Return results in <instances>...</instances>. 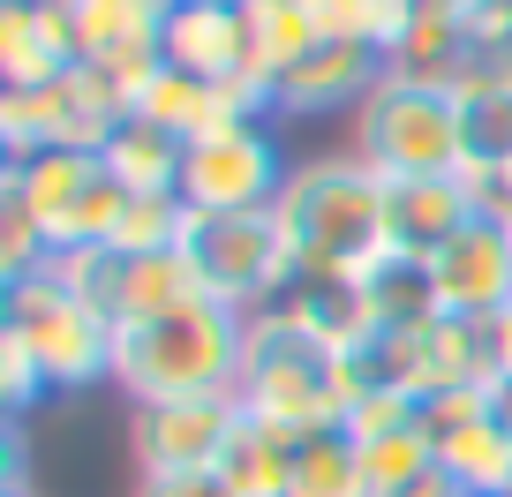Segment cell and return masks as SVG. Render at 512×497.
<instances>
[{
	"label": "cell",
	"mask_w": 512,
	"mask_h": 497,
	"mask_svg": "<svg viewBox=\"0 0 512 497\" xmlns=\"http://www.w3.org/2000/svg\"><path fill=\"white\" fill-rule=\"evenodd\" d=\"M279 234H287V257H294V279H317V272H339V279H362L369 264L392 249V189L369 159L354 151H324V159H302L287 174L272 204Z\"/></svg>",
	"instance_id": "6da1fadb"
},
{
	"label": "cell",
	"mask_w": 512,
	"mask_h": 497,
	"mask_svg": "<svg viewBox=\"0 0 512 497\" xmlns=\"http://www.w3.org/2000/svg\"><path fill=\"white\" fill-rule=\"evenodd\" d=\"M241 347H249V317L211 302V294H189L181 309L121 324V339H113V392L128 407L241 392Z\"/></svg>",
	"instance_id": "7a4b0ae2"
},
{
	"label": "cell",
	"mask_w": 512,
	"mask_h": 497,
	"mask_svg": "<svg viewBox=\"0 0 512 497\" xmlns=\"http://www.w3.org/2000/svg\"><path fill=\"white\" fill-rule=\"evenodd\" d=\"M241 407L256 422H279L294 437H324L347 422V385L339 362L324 347H309L287 324V309H256L249 317V347H241Z\"/></svg>",
	"instance_id": "3957f363"
},
{
	"label": "cell",
	"mask_w": 512,
	"mask_h": 497,
	"mask_svg": "<svg viewBox=\"0 0 512 497\" xmlns=\"http://www.w3.org/2000/svg\"><path fill=\"white\" fill-rule=\"evenodd\" d=\"M354 159H369L384 181H437L460 174V98L445 83H422L384 68V83L354 113Z\"/></svg>",
	"instance_id": "277c9868"
},
{
	"label": "cell",
	"mask_w": 512,
	"mask_h": 497,
	"mask_svg": "<svg viewBox=\"0 0 512 497\" xmlns=\"http://www.w3.org/2000/svg\"><path fill=\"white\" fill-rule=\"evenodd\" d=\"M0 294H8V302H0V324L38 354L53 392H106L113 385V339L121 332H113V317H98L76 287H61V279L38 264L31 279H8Z\"/></svg>",
	"instance_id": "5b68a950"
},
{
	"label": "cell",
	"mask_w": 512,
	"mask_h": 497,
	"mask_svg": "<svg viewBox=\"0 0 512 497\" xmlns=\"http://www.w3.org/2000/svg\"><path fill=\"white\" fill-rule=\"evenodd\" d=\"M287 174H294V159L279 144V121H219V129L181 144V204L204 211V219L272 211Z\"/></svg>",
	"instance_id": "8992f818"
},
{
	"label": "cell",
	"mask_w": 512,
	"mask_h": 497,
	"mask_svg": "<svg viewBox=\"0 0 512 497\" xmlns=\"http://www.w3.org/2000/svg\"><path fill=\"white\" fill-rule=\"evenodd\" d=\"M181 257L196 264V287L211 302L241 309H272L279 294L294 287V257H287V234H279L272 211H234V219H204L189 211V234H181Z\"/></svg>",
	"instance_id": "52a82bcc"
},
{
	"label": "cell",
	"mask_w": 512,
	"mask_h": 497,
	"mask_svg": "<svg viewBox=\"0 0 512 497\" xmlns=\"http://www.w3.org/2000/svg\"><path fill=\"white\" fill-rule=\"evenodd\" d=\"M241 392H204V400L128 407V467L136 475H181V467H219L241 430Z\"/></svg>",
	"instance_id": "ba28073f"
},
{
	"label": "cell",
	"mask_w": 512,
	"mask_h": 497,
	"mask_svg": "<svg viewBox=\"0 0 512 497\" xmlns=\"http://www.w3.org/2000/svg\"><path fill=\"white\" fill-rule=\"evenodd\" d=\"M422 430H430L437 467H445L452 490L512 497V437L497 430L490 392H437V400H422Z\"/></svg>",
	"instance_id": "9c48e42d"
},
{
	"label": "cell",
	"mask_w": 512,
	"mask_h": 497,
	"mask_svg": "<svg viewBox=\"0 0 512 497\" xmlns=\"http://www.w3.org/2000/svg\"><path fill=\"white\" fill-rule=\"evenodd\" d=\"M384 83V53L362 38H317L294 68L272 83V121H332V113H362V98Z\"/></svg>",
	"instance_id": "30bf717a"
},
{
	"label": "cell",
	"mask_w": 512,
	"mask_h": 497,
	"mask_svg": "<svg viewBox=\"0 0 512 497\" xmlns=\"http://www.w3.org/2000/svg\"><path fill=\"white\" fill-rule=\"evenodd\" d=\"M430 287H437V317H475V324L505 317V302H512L505 219H467L445 249H430Z\"/></svg>",
	"instance_id": "8fae6325"
},
{
	"label": "cell",
	"mask_w": 512,
	"mask_h": 497,
	"mask_svg": "<svg viewBox=\"0 0 512 497\" xmlns=\"http://www.w3.org/2000/svg\"><path fill=\"white\" fill-rule=\"evenodd\" d=\"M166 68L196 83H226V76H256V53H249V8L241 0H174L159 38Z\"/></svg>",
	"instance_id": "7c38bea8"
},
{
	"label": "cell",
	"mask_w": 512,
	"mask_h": 497,
	"mask_svg": "<svg viewBox=\"0 0 512 497\" xmlns=\"http://www.w3.org/2000/svg\"><path fill=\"white\" fill-rule=\"evenodd\" d=\"M76 61L68 0H0V91H46Z\"/></svg>",
	"instance_id": "4fadbf2b"
},
{
	"label": "cell",
	"mask_w": 512,
	"mask_h": 497,
	"mask_svg": "<svg viewBox=\"0 0 512 497\" xmlns=\"http://www.w3.org/2000/svg\"><path fill=\"white\" fill-rule=\"evenodd\" d=\"M98 174H106L98 151H31V159H0V189L46 226V241H61V226L76 219V204L98 189Z\"/></svg>",
	"instance_id": "5bb4252c"
},
{
	"label": "cell",
	"mask_w": 512,
	"mask_h": 497,
	"mask_svg": "<svg viewBox=\"0 0 512 497\" xmlns=\"http://www.w3.org/2000/svg\"><path fill=\"white\" fill-rule=\"evenodd\" d=\"M279 309H287V324L309 339V347H324L339 362V354H354L369 332H384L377 309H369L362 279H339V272H317V279H294L287 294H279Z\"/></svg>",
	"instance_id": "9a60e30c"
},
{
	"label": "cell",
	"mask_w": 512,
	"mask_h": 497,
	"mask_svg": "<svg viewBox=\"0 0 512 497\" xmlns=\"http://www.w3.org/2000/svg\"><path fill=\"white\" fill-rule=\"evenodd\" d=\"M505 354H497V332L475 317H430L422 324V400L437 392H490Z\"/></svg>",
	"instance_id": "2e32d148"
},
{
	"label": "cell",
	"mask_w": 512,
	"mask_h": 497,
	"mask_svg": "<svg viewBox=\"0 0 512 497\" xmlns=\"http://www.w3.org/2000/svg\"><path fill=\"white\" fill-rule=\"evenodd\" d=\"M174 0H68L83 61H121V53H159Z\"/></svg>",
	"instance_id": "e0dca14e"
},
{
	"label": "cell",
	"mask_w": 512,
	"mask_h": 497,
	"mask_svg": "<svg viewBox=\"0 0 512 497\" xmlns=\"http://www.w3.org/2000/svg\"><path fill=\"white\" fill-rule=\"evenodd\" d=\"M384 189H392V249H415V257L445 249V241L475 219L460 174H437V181H384Z\"/></svg>",
	"instance_id": "ac0fdd59"
},
{
	"label": "cell",
	"mask_w": 512,
	"mask_h": 497,
	"mask_svg": "<svg viewBox=\"0 0 512 497\" xmlns=\"http://www.w3.org/2000/svg\"><path fill=\"white\" fill-rule=\"evenodd\" d=\"M452 98H460V174H512V83L467 76Z\"/></svg>",
	"instance_id": "d6986e66"
},
{
	"label": "cell",
	"mask_w": 512,
	"mask_h": 497,
	"mask_svg": "<svg viewBox=\"0 0 512 497\" xmlns=\"http://www.w3.org/2000/svg\"><path fill=\"white\" fill-rule=\"evenodd\" d=\"M98 159H106V174L121 181L128 196H181V136L151 129V121H136V113L106 136Z\"/></svg>",
	"instance_id": "ffe728a7"
},
{
	"label": "cell",
	"mask_w": 512,
	"mask_h": 497,
	"mask_svg": "<svg viewBox=\"0 0 512 497\" xmlns=\"http://www.w3.org/2000/svg\"><path fill=\"white\" fill-rule=\"evenodd\" d=\"M294 452H302V437H294V430H279V422H256V415H241V430H234V445H226L219 475L234 482V497H287Z\"/></svg>",
	"instance_id": "44dd1931"
},
{
	"label": "cell",
	"mask_w": 512,
	"mask_h": 497,
	"mask_svg": "<svg viewBox=\"0 0 512 497\" xmlns=\"http://www.w3.org/2000/svg\"><path fill=\"white\" fill-rule=\"evenodd\" d=\"M362 294H369V309H377V324H430L437 317L430 257H415V249H384L362 272Z\"/></svg>",
	"instance_id": "7402d4cb"
},
{
	"label": "cell",
	"mask_w": 512,
	"mask_h": 497,
	"mask_svg": "<svg viewBox=\"0 0 512 497\" xmlns=\"http://www.w3.org/2000/svg\"><path fill=\"white\" fill-rule=\"evenodd\" d=\"M136 121H151V129H166V136H204V129H219L226 121V106H219V83H196V76H181V68H159V76L144 83V98H136Z\"/></svg>",
	"instance_id": "603a6c76"
},
{
	"label": "cell",
	"mask_w": 512,
	"mask_h": 497,
	"mask_svg": "<svg viewBox=\"0 0 512 497\" xmlns=\"http://www.w3.org/2000/svg\"><path fill=\"white\" fill-rule=\"evenodd\" d=\"M241 8H249V53H256V76L264 83H279V68H294L324 38L309 0H241Z\"/></svg>",
	"instance_id": "cb8c5ba5"
},
{
	"label": "cell",
	"mask_w": 512,
	"mask_h": 497,
	"mask_svg": "<svg viewBox=\"0 0 512 497\" xmlns=\"http://www.w3.org/2000/svg\"><path fill=\"white\" fill-rule=\"evenodd\" d=\"M354 452H362L369 497H407V490H422V482L437 475V445H430V430H422V415L407 422V430H384V437H369V445H354Z\"/></svg>",
	"instance_id": "d4e9b609"
},
{
	"label": "cell",
	"mask_w": 512,
	"mask_h": 497,
	"mask_svg": "<svg viewBox=\"0 0 512 497\" xmlns=\"http://www.w3.org/2000/svg\"><path fill=\"white\" fill-rule=\"evenodd\" d=\"M287 497H369L354 437H347V430L302 437V452H294V475H287Z\"/></svg>",
	"instance_id": "484cf974"
},
{
	"label": "cell",
	"mask_w": 512,
	"mask_h": 497,
	"mask_svg": "<svg viewBox=\"0 0 512 497\" xmlns=\"http://www.w3.org/2000/svg\"><path fill=\"white\" fill-rule=\"evenodd\" d=\"M309 16H317L324 38H362V46L392 53V38L415 16V0H309Z\"/></svg>",
	"instance_id": "4316f807"
},
{
	"label": "cell",
	"mask_w": 512,
	"mask_h": 497,
	"mask_svg": "<svg viewBox=\"0 0 512 497\" xmlns=\"http://www.w3.org/2000/svg\"><path fill=\"white\" fill-rule=\"evenodd\" d=\"M181 234H189V204H181V196H128V211H121L106 249H121V257H159V249H181Z\"/></svg>",
	"instance_id": "83f0119b"
},
{
	"label": "cell",
	"mask_w": 512,
	"mask_h": 497,
	"mask_svg": "<svg viewBox=\"0 0 512 497\" xmlns=\"http://www.w3.org/2000/svg\"><path fill=\"white\" fill-rule=\"evenodd\" d=\"M46 392L53 385H46V369H38V354L0 324V407H8V422H31L46 407Z\"/></svg>",
	"instance_id": "f1b7e54d"
},
{
	"label": "cell",
	"mask_w": 512,
	"mask_h": 497,
	"mask_svg": "<svg viewBox=\"0 0 512 497\" xmlns=\"http://www.w3.org/2000/svg\"><path fill=\"white\" fill-rule=\"evenodd\" d=\"M415 415H422V400H407V392H354L339 430H347L354 445H369V437H384V430H407Z\"/></svg>",
	"instance_id": "f546056e"
},
{
	"label": "cell",
	"mask_w": 512,
	"mask_h": 497,
	"mask_svg": "<svg viewBox=\"0 0 512 497\" xmlns=\"http://www.w3.org/2000/svg\"><path fill=\"white\" fill-rule=\"evenodd\" d=\"M136 497H234L219 467H181V475H136Z\"/></svg>",
	"instance_id": "4dcf8cb0"
},
{
	"label": "cell",
	"mask_w": 512,
	"mask_h": 497,
	"mask_svg": "<svg viewBox=\"0 0 512 497\" xmlns=\"http://www.w3.org/2000/svg\"><path fill=\"white\" fill-rule=\"evenodd\" d=\"M490 415H497V430L512 437V369H497V385H490Z\"/></svg>",
	"instance_id": "1f68e13d"
},
{
	"label": "cell",
	"mask_w": 512,
	"mask_h": 497,
	"mask_svg": "<svg viewBox=\"0 0 512 497\" xmlns=\"http://www.w3.org/2000/svg\"><path fill=\"white\" fill-rule=\"evenodd\" d=\"M407 497H467V490H452V482H445V467H437V475L422 482V490H407Z\"/></svg>",
	"instance_id": "d6a6232c"
},
{
	"label": "cell",
	"mask_w": 512,
	"mask_h": 497,
	"mask_svg": "<svg viewBox=\"0 0 512 497\" xmlns=\"http://www.w3.org/2000/svg\"><path fill=\"white\" fill-rule=\"evenodd\" d=\"M490 332H497V354H505V369H512V302H505V317H497Z\"/></svg>",
	"instance_id": "836d02e7"
},
{
	"label": "cell",
	"mask_w": 512,
	"mask_h": 497,
	"mask_svg": "<svg viewBox=\"0 0 512 497\" xmlns=\"http://www.w3.org/2000/svg\"><path fill=\"white\" fill-rule=\"evenodd\" d=\"M445 8H475V0H445Z\"/></svg>",
	"instance_id": "e575fe53"
},
{
	"label": "cell",
	"mask_w": 512,
	"mask_h": 497,
	"mask_svg": "<svg viewBox=\"0 0 512 497\" xmlns=\"http://www.w3.org/2000/svg\"><path fill=\"white\" fill-rule=\"evenodd\" d=\"M505 234H512V219H505Z\"/></svg>",
	"instance_id": "d590c367"
}]
</instances>
